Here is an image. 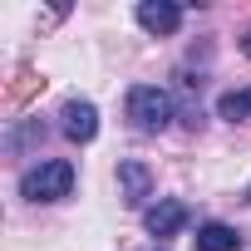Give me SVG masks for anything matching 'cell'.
Segmentation results:
<instances>
[{
    "label": "cell",
    "instance_id": "7a4b0ae2",
    "mask_svg": "<svg viewBox=\"0 0 251 251\" xmlns=\"http://www.w3.org/2000/svg\"><path fill=\"white\" fill-rule=\"evenodd\" d=\"M69 192H74V163L69 158H50L20 177V197H30V202H59Z\"/></svg>",
    "mask_w": 251,
    "mask_h": 251
},
{
    "label": "cell",
    "instance_id": "5b68a950",
    "mask_svg": "<svg viewBox=\"0 0 251 251\" xmlns=\"http://www.w3.org/2000/svg\"><path fill=\"white\" fill-rule=\"evenodd\" d=\"M148 192H153V173H148V163L123 158V163H118V197L128 202V207H143Z\"/></svg>",
    "mask_w": 251,
    "mask_h": 251
},
{
    "label": "cell",
    "instance_id": "9c48e42d",
    "mask_svg": "<svg viewBox=\"0 0 251 251\" xmlns=\"http://www.w3.org/2000/svg\"><path fill=\"white\" fill-rule=\"evenodd\" d=\"M241 54H246V59H251V30H246V35H241Z\"/></svg>",
    "mask_w": 251,
    "mask_h": 251
},
{
    "label": "cell",
    "instance_id": "30bf717a",
    "mask_svg": "<svg viewBox=\"0 0 251 251\" xmlns=\"http://www.w3.org/2000/svg\"><path fill=\"white\" fill-rule=\"evenodd\" d=\"M246 202H251V187H246Z\"/></svg>",
    "mask_w": 251,
    "mask_h": 251
},
{
    "label": "cell",
    "instance_id": "52a82bcc",
    "mask_svg": "<svg viewBox=\"0 0 251 251\" xmlns=\"http://www.w3.org/2000/svg\"><path fill=\"white\" fill-rule=\"evenodd\" d=\"M192 241H197V251H241V236L226 222H202Z\"/></svg>",
    "mask_w": 251,
    "mask_h": 251
},
{
    "label": "cell",
    "instance_id": "3957f363",
    "mask_svg": "<svg viewBox=\"0 0 251 251\" xmlns=\"http://www.w3.org/2000/svg\"><path fill=\"white\" fill-rule=\"evenodd\" d=\"M59 128H64L69 143H89V138L99 133V108H94L89 99H69V103L59 108Z\"/></svg>",
    "mask_w": 251,
    "mask_h": 251
},
{
    "label": "cell",
    "instance_id": "6da1fadb",
    "mask_svg": "<svg viewBox=\"0 0 251 251\" xmlns=\"http://www.w3.org/2000/svg\"><path fill=\"white\" fill-rule=\"evenodd\" d=\"M128 118H133V128H143V133H163L168 123L177 118L173 94L158 89V84H133L128 89Z\"/></svg>",
    "mask_w": 251,
    "mask_h": 251
},
{
    "label": "cell",
    "instance_id": "ba28073f",
    "mask_svg": "<svg viewBox=\"0 0 251 251\" xmlns=\"http://www.w3.org/2000/svg\"><path fill=\"white\" fill-rule=\"evenodd\" d=\"M217 118H251V89H231V94H222L217 99Z\"/></svg>",
    "mask_w": 251,
    "mask_h": 251
},
{
    "label": "cell",
    "instance_id": "277c9868",
    "mask_svg": "<svg viewBox=\"0 0 251 251\" xmlns=\"http://www.w3.org/2000/svg\"><path fill=\"white\" fill-rule=\"evenodd\" d=\"M143 226H148V236H158V241L177 236V231L187 226V202H177V197H163L158 207H148V212H143Z\"/></svg>",
    "mask_w": 251,
    "mask_h": 251
},
{
    "label": "cell",
    "instance_id": "8fae6325",
    "mask_svg": "<svg viewBox=\"0 0 251 251\" xmlns=\"http://www.w3.org/2000/svg\"><path fill=\"white\" fill-rule=\"evenodd\" d=\"M153 251H163V246H153Z\"/></svg>",
    "mask_w": 251,
    "mask_h": 251
},
{
    "label": "cell",
    "instance_id": "8992f818",
    "mask_svg": "<svg viewBox=\"0 0 251 251\" xmlns=\"http://www.w3.org/2000/svg\"><path fill=\"white\" fill-rule=\"evenodd\" d=\"M133 15H138V25L148 35H173L182 25V5H173V0H138Z\"/></svg>",
    "mask_w": 251,
    "mask_h": 251
}]
</instances>
